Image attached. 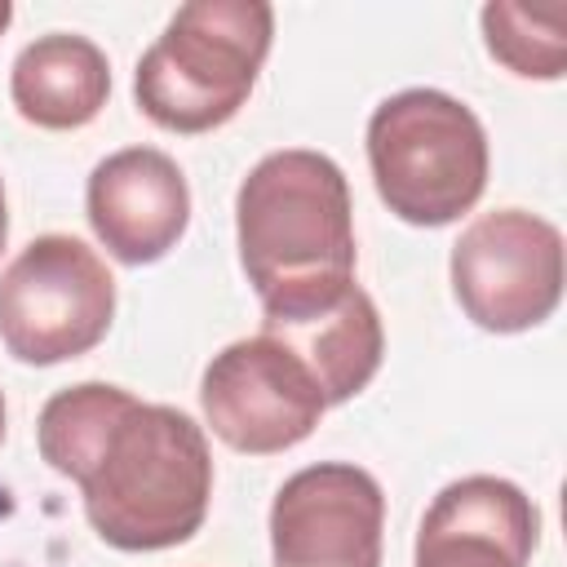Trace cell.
Listing matches in <instances>:
<instances>
[{"label":"cell","mask_w":567,"mask_h":567,"mask_svg":"<svg viewBox=\"0 0 567 567\" xmlns=\"http://www.w3.org/2000/svg\"><path fill=\"white\" fill-rule=\"evenodd\" d=\"M239 266L261 301V323L332 310L354 288L350 182L323 151L261 155L235 195Z\"/></svg>","instance_id":"7a4b0ae2"},{"label":"cell","mask_w":567,"mask_h":567,"mask_svg":"<svg viewBox=\"0 0 567 567\" xmlns=\"http://www.w3.org/2000/svg\"><path fill=\"white\" fill-rule=\"evenodd\" d=\"M487 53L523 80H558L567 66V4L527 9L492 0L478 13Z\"/></svg>","instance_id":"4fadbf2b"},{"label":"cell","mask_w":567,"mask_h":567,"mask_svg":"<svg viewBox=\"0 0 567 567\" xmlns=\"http://www.w3.org/2000/svg\"><path fill=\"white\" fill-rule=\"evenodd\" d=\"M199 403L213 434L248 456L297 447L328 412L310 368L270 332L239 337L213 354L199 377Z\"/></svg>","instance_id":"52a82bcc"},{"label":"cell","mask_w":567,"mask_h":567,"mask_svg":"<svg viewBox=\"0 0 567 567\" xmlns=\"http://www.w3.org/2000/svg\"><path fill=\"white\" fill-rule=\"evenodd\" d=\"M385 492L350 461H319L284 478L270 505L275 567H381Z\"/></svg>","instance_id":"ba28073f"},{"label":"cell","mask_w":567,"mask_h":567,"mask_svg":"<svg viewBox=\"0 0 567 567\" xmlns=\"http://www.w3.org/2000/svg\"><path fill=\"white\" fill-rule=\"evenodd\" d=\"M275 9L266 0L182 4L164 35L137 58L133 97L168 133H208L252 93L270 53Z\"/></svg>","instance_id":"3957f363"},{"label":"cell","mask_w":567,"mask_h":567,"mask_svg":"<svg viewBox=\"0 0 567 567\" xmlns=\"http://www.w3.org/2000/svg\"><path fill=\"white\" fill-rule=\"evenodd\" d=\"M368 164L381 204L408 226H447L487 186L483 120L443 89L390 93L368 120Z\"/></svg>","instance_id":"277c9868"},{"label":"cell","mask_w":567,"mask_h":567,"mask_svg":"<svg viewBox=\"0 0 567 567\" xmlns=\"http://www.w3.org/2000/svg\"><path fill=\"white\" fill-rule=\"evenodd\" d=\"M35 443L49 470L80 487L84 518L111 549H173L204 527L213 456L186 412L80 381L40 408Z\"/></svg>","instance_id":"6da1fadb"},{"label":"cell","mask_w":567,"mask_h":567,"mask_svg":"<svg viewBox=\"0 0 567 567\" xmlns=\"http://www.w3.org/2000/svg\"><path fill=\"white\" fill-rule=\"evenodd\" d=\"M115 319V279L75 235L31 239L0 275V341L18 363L89 354Z\"/></svg>","instance_id":"5b68a950"},{"label":"cell","mask_w":567,"mask_h":567,"mask_svg":"<svg viewBox=\"0 0 567 567\" xmlns=\"http://www.w3.org/2000/svg\"><path fill=\"white\" fill-rule=\"evenodd\" d=\"M4 239H9V208H4V182H0V252H4Z\"/></svg>","instance_id":"5bb4252c"},{"label":"cell","mask_w":567,"mask_h":567,"mask_svg":"<svg viewBox=\"0 0 567 567\" xmlns=\"http://www.w3.org/2000/svg\"><path fill=\"white\" fill-rule=\"evenodd\" d=\"M9 22H13V4H9V0H0V31H4Z\"/></svg>","instance_id":"9a60e30c"},{"label":"cell","mask_w":567,"mask_h":567,"mask_svg":"<svg viewBox=\"0 0 567 567\" xmlns=\"http://www.w3.org/2000/svg\"><path fill=\"white\" fill-rule=\"evenodd\" d=\"M89 226L124 266L159 261L190 221V186L173 155L155 146H124L89 173Z\"/></svg>","instance_id":"9c48e42d"},{"label":"cell","mask_w":567,"mask_h":567,"mask_svg":"<svg viewBox=\"0 0 567 567\" xmlns=\"http://www.w3.org/2000/svg\"><path fill=\"white\" fill-rule=\"evenodd\" d=\"M536 540L540 514L518 483L465 474L430 501L412 567H527Z\"/></svg>","instance_id":"30bf717a"},{"label":"cell","mask_w":567,"mask_h":567,"mask_svg":"<svg viewBox=\"0 0 567 567\" xmlns=\"http://www.w3.org/2000/svg\"><path fill=\"white\" fill-rule=\"evenodd\" d=\"M0 443H4V394H0Z\"/></svg>","instance_id":"2e32d148"},{"label":"cell","mask_w":567,"mask_h":567,"mask_svg":"<svg viewBox=\"0 0 567 567\" xmlns=\"http://www.w3.org/2000/svg\"><path fill=\"white\" fill-rule=\"evenodd\" d=\"M261 332L279 337L315 377L323 403H346L354 399L381 368L385 354V332L377 301L354 284L332 310L297 319V323H261Z\"/></svg>","instance_id":"7c38bea8"},{"label":"cell","mask_w":567,"mask_h":567,"mask_svg":"<svg viewBox=\"0 0 567 567\" xmlns=\"http://www.w3.org/2000/svg\"><path fill=\"white\" fill-rule=\"evenodd\" d=\"M9 97L35 128H84L111 97V62L89 35L49 31L13 58Z\"/></svg>","instance_id":"8fae6325"},{"label":"cell","mask_w":567,"mask_h":567,"mask_svg":"<svg viewBox=\"0 0 567 567\" xmlns=\"http://www.w3.org/2000/svg\"><path fill=\"white\" fill-rule=\"evenodd\" d=\"M452 292L483 332H527L563 301V235L527 208L474 217L452 244Z\"/></svg>","instance_id":"8992f818"}]
</instances>
